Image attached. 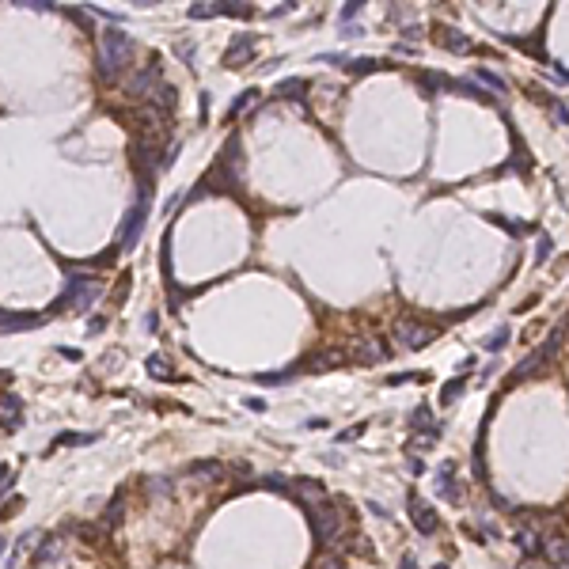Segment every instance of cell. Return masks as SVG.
I'll use <instances>...</instances> for the list:
<instances>
[{
  "instance_id": "cell-1",
  "label": "cell",
  "mask_w": 569,
  "mask_h": 569,
  "mask_svg": "<svg viewBox=\"0 0 569 569\" xmlns=\"http://www.w3.org/2000/svg\"><path fill=\"white\" fill-rule=\"evenodd\" d=\"M133 38L126 35V31H103L99 35V53H95V72H99V80H114L118 72L129 65V57H133Z\"/></svg>"
},
{
  "instance_id": "cell-2",
  "label": "cell",
  "mask_w": 569,
  "mask_h": 569,
  "mask_svg": "<svg viewBox=\"0 0 569 569\" xmlns=\"http://www.w3.org/2000/svg\"><path fill=\"white\" fill-rule=\"evenodd\" d=\"M148 205H152V186H148V179H137V201L129 205V213H126V221H122V236H118V247H122L126 255L137 247L140 232H145Z\"/></svg>"
},
{
  "instance_id": "cell-3",
  "label": "cell",
  "mask_w": 569,
  "mask_h": 569,
  "mask_svg": "<svg viewBox=\"0 0 569 569\" xmlns=\"http://www.w3.org/2000/svg\"><path fill=\"white\" fill-rule=\"evenodd\" d=\"M103 292V281L92 277V273H69V281H65V297L57 308H72V311H87L95 300H99Z\"/></svg>"
},
{
  "instance_id": "cell-4",
  "label": "cell",
  "mask_w": 569,
  "mask_h": 569,
  "mask_svg": "<svg viewBox=\"0 0 569 569\" xmlns=\"http://www.w3.org/2000/svg\"><path fill=\"white\" fill-rule=\"evenodd\" d=\"M308 516H311V531H315V543L319 546L334 543L338 535H342V512H338L334 505H326V501L308 505Z\"/></svg>"
},
{
  "instance_id": "cell-5",
  "label": "cell",
  "mask_w": 569,
  "mask_h": 569,
  "mask_svg": "<svg viewBox=\"0 0 569 569\" xmlns=\"http://www.w3.org/2000/svg\"><path fill=\"white\" fill-rule=\"evenodd\" d=\"M160 80H163V65H160V57H148V61L126 80V95H129V99H145V95H148Z\"/></svg>"
},
{
  "instance_id": "cell-6",
  "label": "cell",
  "mask_w": 569,
  "mask_h": 569,
  "mask_svg": "<svg viewBox=\"0 0 569 569\" xmlns=\"http://www.w3.org/2000/svg\"><path fill=\"white\" fill-rule=\"evenodd\" d=\"M391 334H395V342H399L402 349H425V346L436 338L433 326H425V323H418V319H399L395 326H391Z\"/></svg>"
},
{
  "instance_id": "cell-7",
  "label": "cell",
  "mask_w": 569,
  "mask_h": 569,
  "mask_svg": "<svg viewBox=\"0 0 569 569\" xmlns=\"http://www.w3.org/2000/svg\"><path fill=\"white\" fill-rule=\"evenodd\" d=\"M407 512H410L414 528H418L421 535H433L436 528H441V516H436V509H433L421 494H407Z\"/></svg>"
},
{
  "instance_id": "cell-8",
  "label": "cell",
  "mask_w": 569,
  "mask_h": 569,
  "mask_svg": "<svg viewBox=\"0 0 569 569\" xmlns=\"http://www.w3.org/2000/svg\"><path fill=\"white\" fill-rule=\"evenodd\" d=\"M349 357H353L357 365H384L391 357V346L384 338H357L353 349H349Z\"/></svg>"
},
{
  "instance_id": "cell-9",
  "label": "cell",
  "mask_w": 569,
  "mask_h": 569,
  "mask_svg": "<svg viewBox=\"0 0 569 569\" xmlns=\"http://www.w3.org/2000/svg\"><path fill=\"white\" fill-rule=\"evenodd\" d=\"M433 38L441 42L448 53H459V57H467V53H478V46L463 35V31H455V27H448V23H436V27H433Z\"/></svg>"
},
{
  "instance_id": "cell-10",
  "label": "cell",
  "mask_w": 569,
  "mask_h": 569,
  "mask_svg": "<svg viewBox=\"0 0 569 569\" xmlns=\"http://www.w3.org/2000/svg\"><path fill=\"white\" fill-rule=\"evenodd\" d=\"M42 323V315L35 311H0V334H23V331H35Z\"/></svg>"
},
{
  "instance_id": "cell-11",
  "label": "cell",
  "mask_w": 569,
  "mask_h": 569,
  "mask_svg": "<svg viewBox=\"0 0 569 569\" xmlns=\"http://www.w3.org/2000/svg\"><path fill=\"white\" fill-rule=\"evenodd\" d=\"M255 35H236L232 38V46L224 50V65L228 69H239V65H247L250 57H255Z\"/></svg>"
},
{
  "instance_id": "cell-12",
  "label": "cell",
  "mask_w": 569,
  "mask_h": 569,
  "mask_svg": "<svg viewBox=\"0 0 569 569\" xmlns=\"http://www.w3.org/2000/svg\"><path fill=\"white\" fill-rule=\"evenodd\" d=\"M436 490H441V497L452 501V505L463 501V490L455 486V463H452V459H444V463L436 467Z\"/></svg>"
},
{
  "instance_id": "cell-13",
  "label": "cell",
  "mask_w": 569,
  "mask_h": 569,
  "mask_svg": "<svg viewBox=\"0 0 569 569\" xmlns=\"http://www.w3.org/2000/svg\"><path fill=\"white\" fill-rule=\"evenodd\" d=\"M308 80H304V76H289V80H281L277 87H273V95H277V99H284V103H304L308 99Z\"/></svg>"
},
{
  "instance_id": "cell-14",
  "label": "cell",
  "mask_w": 569,
  "mask_h": 569,
  "mask_svg": "<svg viewBox=\"0 0 569 569\" xmlns=\"http://www.w3.org/2000/svg\"><path fill=\"white\" fill-rule=\"evenodd\" d=\"M289 490L304 501V505H319V501H326V486L315 482V478H297V482H289Z\"/></svg>"
},
{
  "instance_id": "cell-15",
  "label": "cell",
  "mask_w": 569,
  "mask_h": 569,
  "mask_svg": "<svg viewBox=\"0 0 569 569\" xmlns=\"http://www.w3.org/2000/svg\"><path fill=\"white\" fill-rule=\"evenodd\" d=\"M35 562H38L42 569H57V562H61V535H50V539H42Z\"/></svg>"
},
{
  "instance_id": "cell-16",
  "label": "cell",
  "mask_w": 569,
  "mask_h": 569,
  "mask_svg": "<svg viewBox=\"0 0 569 569\" xmlns=\"http://www.w3.org/2000/svg\"><path fill=\"white\" fill-rule=\"evenodd\" d=\"M543 365H546L543 349H535V353H531L528 360H520V365L512 368V380H509V384H520V380H531V376H535V372H539Z\"/></svg>"
},
{
  "instance_id": "cell-17",
  "label": "cell",
  "mask_w": 569,
  "mask_h": 569,
  "mask_svg": "<svg viewBox=\"0 0 569 569\" xmlns=\"http://www.w3.org/2000/svg\"><path fill=\"white\" fill-rule=\"evenodd\" d=\"M122 512H126V497L118 494V497H111V505L103 509V516H99V528H103V531H114L118 524H122Z\"/></svg>"
},
{
  "instance_id": "cell-18",
  "label": "cell",
  "mask_w": 569,
  "mask_h": 569,
  "mask_svg": "<svg viewBox=\"0 0 569 569\" xmlns=\"http://www.w3.org/2000/svg\"><path fill=\"white\" fill-rule=\"evenodd\" d=\"M145 368H148V376H156V380H179V376H175L171 357H163V353H152V357L145 360Z\"/></svg>"
},
{
  "instance_id": "cell-19",
  "label": "cell",
  "mask_w": 569,
  "mask_h": 569,
  "mask_svg": "<svg viewBox=\"0 0 569 569\" xmlns=\"http://www.w3.org/2000/svg\"><path fill=\"white\" fill-rule=\"evenodd\" d=\"M190 478L194 482H224V467L221 463H198V467H190Z\"/></svg>"
},
{
  "instance_id": "cell-20",
  "label": "cell",
  "mask_w": 569,
  "mask_h": 569,
  "mask_svg": "<svg viewBox=\"0 0 569 569\" xmlns=\"http://www.w3.org/2000/svg\"><path fill=\"white\" fill-rule=\"evenodd\" d=\"M539 551L546 554V562H554L558 569H565V535H558V539H546Z\"/></svg>"
},
{
  "instance_id": "cell-21",
  "label": "cell",
  "mask_w": 569,
  "mask_h": 569,
  "mask_svg": "<svg viewBox=\"0 0 569 569\" xmlns=\"http://www.w3.org/2000/svg\"><path fill=\"white\" fill-rule=\"evenodd\" d=\"M342 353H338V349H319V353L315 357H308V368L311 372H323V368H334V365H342Z\"/></svg>"
},
{
  "instance_id": "cell-22",
  "label": "cell",
  "mask_w": 569,
  "mask_h": 569,
  "mask_svg": "<svg viewBox=\"0 0 569 569\" xmlns=\"http://www.w3.org/2000/svg\"><path fill=\"white\" fill-rule=\"evenodd\" d=\"M255 103H258V92H255V87H250V92H239V95H236V103H232V106H228V114H224V122H236V118H239V114H243V111H247V106H255Z\"/></svg>"
},
{
  "instance_id": "cell-23",
  "label": "cell",
  "mask_w": 569,
  "mask_h": 569,
  "mask_svg": "<svg viewBox=\"0 0 569 569\" xmlns=\"http://www.w3.org/2000/svg\"><path fill=\"white\" fill-rule=\"evenodd\" d=\"M516 546L528 558H535V554H539V546H543V539H539V531H535V528H520L516 531Z\"/></svg>"
},
{
  "instance_id": "cell-24",
  "label": "cell",
  "mask_w": 569,
  "mask_h": 569,
  "mask_svg": "<svg viewBox=\"0 0 569 569\" xmlns=\"http://www.w3.org/2000/svg\"><path fill=\"white\" fill-rule=\"evenodd\" d=\"M486 221L497 224L501 232H509V236H524V232H528V224H524V221H512V216H501V213H486Z\"/></svg>"
},
{
  "instance_id": "cell-25",
  "label": "cell",
  "mask_w": 569,
  "mask_h": 569,
  "mask_svg": "<svg viewBox=\"0 0 569 569\" xmlns=\"http://www.w3.org/2000/svg\"><path fill=\"white\" fill-rule=\"evenodd\" d=\"M407 425H410V429H421V433H429V429H441V425H433V410H429V407H418V410H410Z\"/></svg>"
},
{
  "instance_id": "cell-26",
  "label": "cell",
  "mask_w": 569,
  "mask_h": 569,
  "mask_svg": "<svg viewBox=\"0 0 569 569\" xmlns=\"http://www.w3.org/2000/svg\"><path fill=\"white\" fill-rule=\"evenodd\" d=\"M221 16L247 19V16H255V4H250V0H221Z\"/></svg>"
},
{
  "instance_id": "cell-27",
  "label": "cell",
  "mask_w": 569,
  "mask_h": 569,
  "mask_svg": "<svg viewBox=\"0 0 569 569\" xmlns=\"http://www.w3.org/2000/svg\"><path fill=\"white\" fill-rule=\"evenodd\" d=\"M509 338H512V331H509V326H505V323H501V326H497V331H494V334H490V338H486V342H482V349H486V353H501V349H505V346H509Z\"/></svg>"
},
{
  "instance_id": "cell-28",
  "label": "cell",
  "mask_w": 569,
  "mask_h": 569,
  "mask_svg": "<svg viewBox=\"0 0 569 569\" xmlns=\"http://www.w3.org/2000/svg\"><path fill=\"white\" fill-rule=\"evenodd\" d=\"M221 16V0H194L190 4V19H213Z\"/></svg>"
},
{
  "instance_id": "cell-29",
  "label": "cell",
  "mask_w": 569,
  "mask_h": 569,
  "mask_svg": "<svg viewBox=\"0 0 569 569\" xmlns=\"http://www.w3.org/2000/svg\"><path fill=\"white\" fill-rule=\"evenodd\" d=\"M463 391H467L463 376H459V380H448V384L441 387V407H452V402H455L459 395H463Z\"/></svg>"
},
{
  "instance_id": "cell-30",
  "label": "cell",
  "mask_w": 569,
  "mask_h": 569,
  "mask_svg": "<svg viewBox=\"0 0 569 569\" xmlns=\"http://www.w3.org/2000/svg\"><path fill=\"white\" fill-rule=\"evenodd\" d=\"M346 69H349V76H368V72L380 69V61L376 57H357V61H346Z\"/></svg>"
},
{
  "instance_id": "cell-31",
  "label": "cell",
  "mask_w": 569,
  "mask_h": 569,
  "mask_svg": "<svg viewBox=\"0 0 569 569\" xmlns=\"http://www.w3.org/2000/svg\"><path fill=\"white\" fill-rule=\"evenodd\" d=\"M475 76H478V80H482V84L490 87V92H497V95H505V92H509V87H505V80H501V76H497L494 69H478Z\"/></svg>"
},
{
  "instance_id": "cell-32",
  "label": "cell",
  "mask_w": 569,
  "mask_h": 569,
  "mask_svg": "<svg viewBox=\"0 0 569 569\" xmlns=\"http://www.w3.org/2000/svg\"><path fill=\"white\" fill-rule=\"evenodd\" d=\"M262 387H281V384H292V372H262L258 376Z\"/></svg>"
},
{
  "instance_id": "cell-33",
  "label": "cell",
  "mask_w": 569,
  "mask_h": 569,
  "mask_svg": "<svg viewBox=\"0 0 569 569\" xmlns=\"http://www.w3.org/2000/svg\"><path fill=\"white\" fill-rule=\"evenodd\" d=\"M16 8H31V12H53V0H8Z\"/></svg>"
},
{
  "instance_id": "cell-34",
  "label": "cell",
  "mask_w": 569,
  "mask_h": 569,
  "mask_svg": "<svg viewBox=\"0 0 569 569\" xmlns=\"http://www.w3.org/2000/svg\"><path fill=\"white\" fill-rule=\"evenodd\" d=\"M12 486H16V470L4 463V467H0V497H4V494H8V490H12Z\"/></svg>"
},
{
  "instance_id": "cell-35",
  "label": "cell",
  "mask_w": 569,
  "mask_h": 569,
  "mask_svg": "<svg viewBox=\"0 0 569 569\" xmlns=\"http://www.w3.org/2000/svg\"><path fill=\"white\" fill-rule=\"evenodd\" d=\"M95 436L92 433H61L57 436V444H92Z\"/></svg>"
},
{
  "instance_id": "cell-36",
  "label": "cell",
  "mask_w": 569,
  "mask_h": 569,
  "mask_svg": "<svg viewBox=\"0 0 569 569\" xmlns=\"http://www.w3.org/2000/svg\"><path fill=\"white\" fill-rule=\"evenodd\" d=\"M148 494H152V497H156V494L167 497V494H171V478H152V482H148Z\"/></svg>"
},
{
  "instance_id": "cell-37",
  "label": "cell",
  "mask_w": 569,
  "mask_h": 569,
  "mask_svg": "<svg viewBox=\"0 0 569 569\" xmlns=\"http://www.w3.org/2000/svg\"><path fill=\"white\" fill-rule=\"evenodd\" d=\"M410 380H425V376H421V372H402V376H387V384L399 387V384H410Z\"/></svg>"
},
{
  "instance_id": "cell-38",
  "label": "cell",
  "mask_w": 569,
  "mask_h": 569,
  "mask_svg": "<svg viewBox=\"0 0 569 569\" xmlns=\"http://www.w3.org/2000/svg\"><path fill=\"white\" fill-rule=\"evenodd\" d=\"M360 4H365V0H346V8H342V19H346V23H349V19H357Z\"/></svg>"
},
{
  "instance_id": "cell-39",
  "label": "cell",
  "mask_w": 569,
  "mask_h": 569,
  "mask_svg": "<svg viewBox=\"0 0 569 569\" xmlns=\"http://www.w3.org/2000/svg\"><path fill=\"white\" fill-rule=\"evenodd\" d=\"M0 407H4V414H8V410H12V414H16V418H19V410H23V402H19L16 395H4V399H0Z\"/></svg>"
},
{
  "instance_id": "cell-40",
  "label": "cell",
  "mask_w": 569,
  "mask_h": 569,
  "mask_svg": "<svg viewBox=\"0 0 569 569\" xmlns=\"http://www.w3.org/2000/svg\"><path fill=\"white\" fill-rule=\"evenodd\" d=\"M551 258V236H539V255H535V262H546Z\"/></svg>"
},
{
  "instance_id": "cell-41",
  "label": "cell",
  "mask_w": 569,
  "mask_h": 569,
  "mask_svg": "<svg viewBox=\"0 0 569 569\" xmlns=\"http://www.w3.org/2000/svg\"><path fill=\"white\" fill-rule=\"evenodd\" d=\"M360 433H365V425H353V429H346L342 436H338V441H342V444H349V441H357Z\"/></svg>"
},
{
  "instance_id": "cell-42",
  "label": "cell",
  "mask_w": 569,
  "mask_h": 569,
  "mask_svg": "<svg viewBox=\"0 0 569 569\" xmlns=\"http://www.w3.org/2000/svg\"><path fill=\"white\" fill-rule=\"evenodd\" d=\"M19 509H23V501H12V505H4V509H0V520H8V516H16V512Z\"/></svg>"
},
{
  "instance_id": "cell-43",
  "label": "cell",
  "mask_w": 569,
  "mask_h": 569,
  "mask_svg": "<svg viewBox=\"0 0 569 569\" xmlns=\"http://www.w3.org/2000/svg\"><path fill=\"white\" fill-rule=\"evenodd\" d=\"M179 57H182L186 65H194V46H186V42H179Z\"/></svg>"
},
{
  "instance_id": "cell-44",
  "label": "cell",
  "mask_w": 569,
  "mask_h": 569,
  "mask_svg": "<svg viewBox=\"0 0 569 569\" xmlns=\"http://www.w3.org/2000/svg\"><path fill=\"white\" fill-rule=\"evenodd\" d=\"M266 486H270V490H289V482H284L281 475H270V478H266Z\"/></svg>"
},
{
  "instance_id": "cell-45",
  "label": "cell",
  "mask_w": 569,
  "mask_h": 569,
  "mask_svg": "<svg viewBox=\"0 0 569 569\" xmlns=\"http://www.w3.org/2000/svg\"><path fill=\"white\" fill-rule=\"evenodd\" d=\"M399 569H421V565H418V558H414V554H402V562H399Z\"/></svg>"
},
{
  "instance_id": "cell-46",
  "label": "cell",
  "mask_w": 569,
  "mask_h": 569,
  "mask_svg": "<svg viewBox=\"0 0 569 569\" xmlns=\"http://www.w3.org/2000/svg\"><path fill=\"white\" fill-rule=\"evenodd\" d=\"M69 16H72L76 23H80V27H87V16H84V8H69Z\"/></svg>"
},
{
  "instance_id": "cell-47",
  "label": "cell",
  "mask_w": 569,
  "mask_h": 569,
  "mask_svg": "<svg viewBox=\"0 0 569 569\" xmlns=\"http://www.w3.org/2000/svg\"><path fill=\"white\" fill-rule=\"evenodd\" d=\"M402 38H407V42H418V38H421V27H407V31H402Z\"/></svg>"
},
{
  "instance_id": "cell-48",
  "label": "cell",
  "mask_w": 569,
  "mask_h": 569,
  "mask_svg": "<svg viewBox=\"0 0 569 569\" xmlns=\"http://www.w3.org/2000/svg\"><path fill=\"white\" fill-rule=\"evenodd\" d=\"M554 122L565 126V106H562V103H554Z\"/></svg>"
},
{
  "instance_id": "cell-49",
  "label": "cell",
  "mask_w": 569,
  "mask_h": 569,
  "mask_svg": "<svg viewBox=\"0 0 569 569\" xmlns=\"http://www.w3.org/2000/svg\"><path fill=\"white\" fill-rule=\"evenodd\" d=\"M243 407H250V410H255V414H262V410H266V402H262V399H247Z\"/></svg>"
},
{
  "instance_id": "cell-50",
  "label": "cell",
  "mask_w": 569,
  "mask_h": 569,
  "mask_svg": "<svg viewBox=\"0 0 569 569\" xmlns=\"http://www.w3.org/2000/svg\"><path fill=\"white\" fill-rule=\"evenodd\" d=\"M410 475H425V463H421V459H410Z\"/></svg>"
},
{
  "instance_id": "cell-51",
  "label": "cell",
  "mask_w": 569,
  "mask_h": 569,
  "mask_svg": "<svg viewBox=\"0 0 569 569\" xmlns=\"http://www.w3.org/2000/svg\"><path fill=\"white\" fill-rule=\"evenodd\" d=\"M103 326H106V319H103V315H99V319H92V323H87V331L95 334V331H103Z\"/></svg>"
},
{
  "instance_id": "cell-52",
  "label": "cell",
  "mask_w": 569,
  "mask_h": 569,
  "mask_svg": "<svg viewBox=\"0 0 569 569\" xmlns=\"http://www.w3.org/2000/svg\"><path fill=\"white\" fill-rule=\"evenodd\" d=\"M0 384H12V372H0Z\"/></svg>"
},
{
  "instance_id": "cell-53",
  "label": "cell",
  "mask_w": 569,
  "mask_h": 569,
  "mask_svg": "<svg viewBox=\"0 0 569 569\" xmlns=\"http://www.w3.org/2000/svg\"><path fill=\"white\" fill-rule=\"evenodd\" d=\"M433 569H452V565H433Z\"/></svg>"
},
{
  "instance_id": "cell-54",
  "label": "cell",
  "mask_w": 569,
  "mask_h": 569,
  "mask_svg": "<svg viewBox=\"0 0 569 569\" xmlns=\"http://www.w3.org/2000/svg\"><path fill=\"white\" fill-rule=\"evenodd\" d=\"M0 554H4V539H0Z\"/></svg>"
},
{
  "instance_id": "cell-55",
  "label": "cell",
  "mask_w": 569,
  "mask_h": 569,
  "mask_svg": "<svg viewBox=\"0 0 569 569\" xmlns=\"http://www.w3.org/2000/svg\"><path fill=\"white\" fill-rule=\"evenodd\" d=\"M520 569H535V565H520Z\"/></svg>"
}]
</instances>
